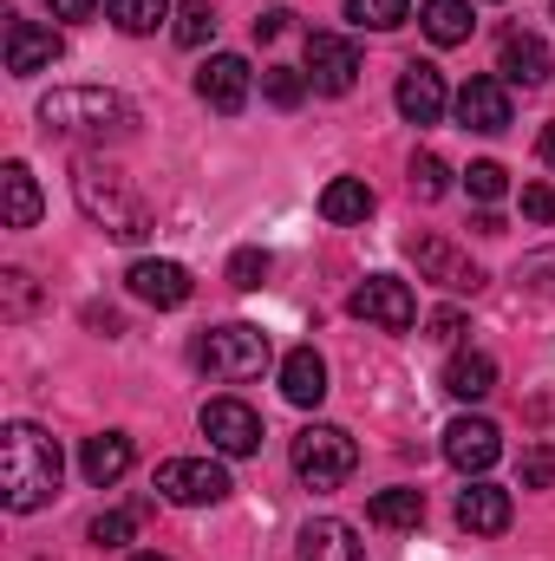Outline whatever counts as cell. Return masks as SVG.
Here are the masks:
<instances>
[{"mask_svg":"<svg viewBox=\"0 0 555 561\" xmlns=\"http://www.w3.org/2000/svg\"><path fill=\"white\" fill-rule=\"evenodd\" d=\"M510 516H517L510 490H497V483H484V477H471V483L457 490V529H471V536H503Z\"/></svg>","mask_w":555,"mask_h":561,"instance_id":"17","label":"cell"},{"mask_svg":"<svg viewBox=\"0 0 555 561\" xmlns=\"http://www.w3.org/2000/svg\"><path fill=\"white\" fill-rule=\"evenodd\" d=\"M105 13L118 33H157L170 20V0H105Z\"/></svg>","mask_w":555,"mask_h":561,"instance_id":"27","label":"cell"},{"mask_svg":"<svg viewBox=\"0 0 555 561\" xmlns=\"http://www.w3.org/2000/svg\"><path fill=\"white\" fill-rule=\"evenodd\" d=\"M249 92H256V72H249L242 53H216V59L196 72V99H203L209 112H223V118H236V112L249 105Z\"/></svg>","mask_w":555,"mask_h":561,"instance_id":"10","label":"cell"},{"mask_svg":"<svg viewBox=\"0 0 555 561\" xmlns=\"http://www.w3.org/2000/svg\"><path fill=\"white\" fill-rule=\"evenodd\" d=\"M393 105H399V118H406V125H438V118H444V105H451V92H444V72H438L431 59H412V66L399 72V92H393Z\"/></svg>","mask_w":555,"mask_h":561,"instance_id":"14","label":"cell"},{"mask_svg":"<svg viewBox=\"0 0 555 561\" xmlns=\"http://www.w3.org/2000/svg\"><path fill=\"white\" fill-rule=\"evenodd\" d=\"M444 392L464 399V405L490 399V392H497V359H490V353H451V359H444Z\"/></svg>","mask_w":555,"mask_h":561,"instance_id":"22","label":"cell"},{"mask_svg":"<svg viewBox=\"0 0 555 561\" xmlns=\"http://www.w3.org/2000/svg\"><path fill=\"white\" fill-rule=\"evenodd\" d=\"M39 131L46 138L118 144L138 131V105L125 92H105V85H59V92L39 99Z\"/></svg>","mask_w":555,"mask_h":561,"instance_id":"2","label":"cell"},{"mask_svg":"<svg viewBox=\"0 0 555 561\" xmlns=\"http://www.w3.org/2000/svg\"><path fill=\"white\" fill-rule=\"evenodd\" d=\"M216 33V7L209 0H183V13H177V46H203Z\"/></svg>","mask_w":555,"mask_h":561,"instance_id":"34","label":"cell"},{"mask_svg":"<svg viewBox=\"0 0 555 561\" xmlns=\"http://www.w3.org/2000/svg\"><path fill=\"white\" fill-rule=\"evenodd\" d=\"M536 150H543V163L555 170V125H543V144H536Z\"/></svg>","mask_w":555,"mask_h":561,"instance_id":"44","label":"cell"},{"mask_svg":"<svg viewBox=\"0 0 555 561\" xmlns=\"http://www.w3.org/2000/svg\"><path fill=\"white\" fill-rule=\"evenodd\" d=\"M457 333H464V313H457V307H438V313H431V340H444V346H451Z\"/></svg>","mask_w":555,"mask_h":561,"instance_id":"39","label":"cell"},{"mask_svg":"<svg viewBox=\"0 0 555 561\" xmlns=\"http://www.w3.org/2000/svg\"><path fill=\"white\" fill-rule=\"evenodd\" d=\"M269 268H275V262H269V249H236V255H229V287L256 294V287L269 280Z\"/></svg>","mask_w":555,"mask_h":561,"instance_id":"33","label":"cell"},{"mask_svg":"<svg viewBox=\"0 0 555 561\" xmlns=\"http://www.w3.org/2000/svg\"><path fill=\"white\" fill-rule=\"evenodd\" d=\"M132 561H170V556H132Z\"/></svg>","mask_w":555,"mask_h":561,"instance_id":"45","label":"cell"},{"mask_svg":"<svg viewBox=\"0 0 555 561\" xmlns=\"http://www.w3.org/2000/svg\"><path fill=\"white\" fill-rule=\"evenodd\" d=\"M471 229H477V236H503V216H497V209H477V222H471Z\"/></svg>","mask_w":555,"mask_h":561,"instance_id":"43","label":"cell"},{"mask_svg":"<svg viewBox=\"0 0 555 561\" xmlns=\"http://www.w3.org/2000/svg\"><path fill=\"white\" fill-rule=\"evenodd\" d=\"M307 79H314V92H327V99L353 92V85H360V46L340 39V33H307Z\"/></svg>","mask_w":555,"mask_h":561,"instance_id":"9","label":"cell"},{"mask_svg":"<svg viewBox=\"0 0 555 561\" xmlns=\"http://www.w3.org/2000/svg\"><path fill=\"white\" fill-rule=\"evenodd\" d=\"M294 561H366V549H360L353 523L320 516V523H307V529H301V556H294Z\"/></svg>","mask_w":555,"mask_h":561,"instance_id":"21","label":"cell"},{"mask_svg":"<svg viewBox=\"0 0 555 561\" xmlns=\"http://www.w3.org/2000/svg\"><path fill=\"white\" fill-rule=\"evenodd\" d=\"M366 523L373 529H418L424 523V490H380L366 503Z\"/></svg>","mask_w":555,"mask_h":561,"instance_id":"26","label":"cell"},{"mask_svg":"<svg viewBox=\"0 0 555 561\" xmlns=\"http://www.w3.org/2000/svg\"><path fill=\"white\" fill-rule=\"evenodd\" d=\"M86 327H92V333H105V340H118V333H125V320H118L112 307H86Z\"/></svg>","mask_w":555,"mask_h":561,"instance_id":"40","label":"cell"},{"mask_svg":"<svg viewBox=\"0 0 555 561\" xmlns=\"http://www.w3.org/2000/svg\"><path fill=\"white\" fill-rule=\"evenodd\" d=\"M59 477H66V457H59V444H53L39 424L13 419L0 431V503H7L13 516L46 510V503L59 496Z\"/></svg>","mask_w":555,"mask_h":561,"instance_id":"1","label":"cell"},{"mask_svg":"<svg viewBox=\"0 0 555 561\" xmlns=\"http://www.w3.org/2000/svg\"><path fill=\"white\" fill-rule=\"evenodd\" d=\"M39 307V287L26 268H0V320H26Z\"/></svg>","mask_w":555,"mask_h":561,"instance_id":"29","label":"cell"},{"mask_svg":"<svg viewBox=\"0 0 555 561\" xmlns=\"http://www.w3.org/2000/svg\"><path fill=\"white\" fill-rule=\"evenodd\" d=\"M497 457H503V431L490 419H451L444 424V463H451V470L484 477Z\"/></svg>","mask_w":555,"mask_h":561,"instance_id":"11","label":"cell"},{"mask_svg":"<svg viewBox=\"0 0 555 561\" xmlns=\"http://www.w3.org/2000/svg\"><path fill=\"white\" fill-rule=\"evenodd\" d=\"M444 190H451V170H444V157L418 150V157H412V196H418V203H438Z\"/></svg>","mask_w":555,"mask_h":561,"instance_id":"32","label":"cell"},{"mask_svg":"<svg viewBox=\"0 0 555 561\" xmlns=\"http://www.w3.org/2000/svg\"><path fill=\"white\" fill-rule=\"evenodd\" d=\"M287 20H294L287 7H275V13H262V20H256V39H281V33H287Z\"/></svg>","mask_w":555,"mask_h":561,"instance_id":"42","label":"cell"},{"mask_svg":"<svg viewBox=\"0 0 555 561\" xmlns=\"http://www.w3.org/2000/svg\"><path fill=\"white\" fill-rule=\"evenodd\" d=\"M464 190H471V203H503V190H510V170L497 163V157H477L471 170H464Z\"/></svg>","mask_w":555,"mask_h":561,"instance_id":"30","label":"cell"},{"mask_svg":"<svg viewBox=\"0 0 555 561\" xmlns=\"http://www.w3.org/2000/svg\"><path fill=\"white\" fill-rule=\"evenodd\" d=\"M66 53V39L53 33V26H39V20H7V72L13 79H33V72H46L53 59Z\"/></svg>","mask_w":555,"mask_h":561,"instance_id":"16","label":"cell"},{"mask_svg":"<svg viewBox=\"0 0 555 561\" xmlns=\"http://www.w3.org/2000/svg\"><path fill=\"white\" fill-rule=\"evenodd\" d=\"M497 72H503V85L536 92V85H550L555 59H550V46H543L536 33H503V46H497Z\"/></svg>","mask_w":555,"mask_h":561,"instance_id":"18","label":"cell"},{"mask_svg":"<svg viewBox=\"0 0 555 561\" xmlns=\"http://www.w3.org/2000/svg\"><path fill=\"white\" fill-rule=\"evenodd\" d=\"M281 399L301 405V412H314V405L327 399V359H320L314 346H294V353L281 359Z\"/></svg>","mask_w":555,"mask_h":561,"instance_id":"19","label":"cell"},{"mask_svg":"<svg viewBox=\"0 0 555 561\" xmlns=\"http://www.w3.org/2000/svg\"><path fill=\"white\" fill-rule=\"evenodd\" d=\"M517 287H530V294H555V249H530V255L517 262Z\"/></svg>","mask_w":555,"mask_h":561,"instance_id":"35","label":"cell"},{"mask_svg":"<svg viewBox=\"0 0 555 561\" xmlns=\"http://www.w3.org/2000/svg\"><path fill=\"white\" fill-rule=\"evenodd\" d=\"M523 216L530 222H555V183H523Z\"/></svg>","mask_w":555,"mask_h":561,"instance_id":"38","label":"cell"},{"mask_svg":"<svg viewBox=\"0 0 555 561\" xmlns=\"http://www.w3.org/2000/svg\"><path fill=\"white\" fill-rule=\"evenodd\" d=\"M406 255L418 262V280H438V287H451V294H477L484 287V268L457 249V242H444V236H406Z\"/></svg>","mask_w":555,"mask_h":561,"instance_id":"7","label":"cell"},{"mask_svg":"<svg viewBox=\"0 0 555 561\" xmlns=\"http://www.w3.org/2000/svg\"><path fill=\"white\" fill-rule=\"evenodd\" d=\"M287 457H294V477H301L307 490H340V483L360 470V444H353L340 424H307V431H294Z\"/></svg>","mask_w":555,"mask_h":561,"instance_id":"5","label":"cell"},{"mask_svg":"<svg viewBox=\"0 0 555 561\" xmlns=\"http://www.w3.org/2000/svg\"><path fill=\"white\" fill-rule=\"evenodd\" d=\"M125 287L138 294L144 307H157V313H170V307H183V300L196 294V280H190L183 262H150V255L125 268Z\"/></svg>","mask_w":555,"mask_h":561,"instance_id":"15","label":"cell"},{"mask_svg":"<svg viewBox=\"0 0 555 561\" xmlns=\"http://www.w3.org/2000/svg\"><path fill=\"white\" fill-rule=\"evenodd\" d=\"M373 209H380V196L366 190V176H333V183L320 190V216L340 222V229H347V222H366Z\"/></svg>","mask_w":555,"mask_h":561,"instance_id":"24","label":"cell"},{"mask_svg":"<svg viewBox=\"0 0 555 561\" xmlns=\"http://www.w3.org/2000/svg\"><path fill=\"white\" fill-rule=\"evenodd\" d=\"M523 490H550L555 483V444H536V450H523Z\"/></svg>","mask_w":555,"mask_h":561,"instance_id":"37","label":"cell"},{"mask_svg":"<svg viewBox=\"0 0 555 561\" xmlns=\"http://www.w3.org/2000/svg\"><path fill=\"white\" fill-rule=\"evenodd\" d=\"M190 359H196L209 379H223V386H242V379H262V366H269L275 353H269V333H262V327H249V320H229V327H209V333H196Z\"/></svg>","mask_w":555,"mask_h":561,"instance_id":"4","label":"cell"},{"mask_svg":"<svg viewBox=\"0 0 555 561\" xmlns=\"http://www.w3.org/2000/svg\"><path fill=\"white\" fill-rule=\"evenodd\" d=\"M0 190H7V229H33L39 222V183H33V170L20 157L0 170Z\"/></svg>","mask_w":555,"mask_h":561,"instance_id":"25","label":"cell"},{"mask_svg":"<svg viewBox=\"0 0 555 561\" xmlns=\"http://www.w3.org/2000/svg\"><path fill=\"white\" fill-rule=\"evenodd\" d=\"M262 99H269L275 112H294V105L307 99V72H294V66H269V72H262Z\"/></svg>","mask_w":555,"mask_h":561,"instance_id":"31","label":"cell"},{"mask_svg":"<svg viewBox=\"0 0 555 561\" xmlns=\"http://www.w3.org/2000/svg\"><path fill=\"white\" fill-rule=\"evenodd\" d=\"M132 523H138V516L112 510V516H92V529H86V536H92L99 549H125V542H132Z\"/></svg>","mask_w":555,"mask_h":561,"instance_id":"36","label":"cell"},{"mask_svg":"<svg viewBox=\"0 0 555 561\" xmlns=\"http://www.w3.org/2000/svg\"><path fill=\"white\" fill-rule=\"evenodd\" d=\"M510 85L503 79H490V72H477V79H464V92H457V125L464 131H484V138H497V131H510Z\"/></svg>","mask_w":555,"mask_h":561,"instance_id":"13","label":"cell"},{"mask_svg":"<svg viewBox=\"0 0 555 561\" xmlns=\"http://www.w3.org/2000/svg\"><path fill=\"white\" fill-rule=\"evenodd\" d=\"M418 26H424L431 46H464L477 33V13H471V0H424L418 7Z\"/></svg>","mask_w":555,"mask_h":561,"instance_id":"23","label":"cell"},{"mask_svg":"<svg viewBox=\"0 0 555 561\" xmlns=\"http://www.w3.org/2000/svg\"><path fill=\"white\" fill-rule=\"evenodd\" d=\"M132 437L125 431H99V437H86V450H79V470H86V483L92 490H112L125 470H132Z\"/></svg>","mask_w":555,"mask_h":561,"instance_id":"20","label":"cell"},{"mask_svg":"<svg viewBox=\"0 0 555 561\" xmlns=\"http://www.w3.org/2000/svg\"><path fill=\"white\" fill-rule=\"evenodd\" d=\"M236 483L216 457H163L157 463V496L177 503V510H203V503H223Z\"/></svg>","mask_w":555,"mask_h":561,"instance_id":"6","label":"cell"},{"mask_svg":"<svg viewBox=\"0 0 555 561\" xmlns=\"http://www.w3.org/2000/svg\"><path fill=\"white\" fill-rule=\"evenodd\" d=\"M72 196H79L86 222H99L105 236H118V242H144V236H150V203L138 196V183H132L118 163L79 157V163H72Z\"/></svg>","mask_w":555,"mask_h":561,"instance_id":"3","label":"cell"},{"mask_svg":"<svg viewBox=\"0 0 555 561\" xmlns=\"http://www.w3.org/2000/svg\"><path fill=\"white\" fill-rule=\"evenodd\" d=\"M347 20L353 26H373V33H393L412 20V0H347Z\"/></svg>","mask_w":555,"mask_h":561,"instance_id":"28","label":"cell"},{"mask_svg":"<svg viewBox=\"0 0 555 561\" xmlns=\"http://www.w3.org/2000/svg\"><path fill=\"white\" fill-rule=\"evenodd\" d=\"M53 7V20H92L99 13V0H46Z\"/></svg>","mask_w":555,"mask_h":561,"instance_id":"41","label":"cell"},{"mask_svg":"<svg viewBox=\"0 0 555 561\" xmlns=\"http://www.w3.org/2000/svg\"><path fill=\"white\" fill-rule=\"evenodd\" d=\"M203 437H209L223 457H256V450H262V419H256L242 399H209V405H203Z\"/></svg>","mask_w":555,"mask_h":561,"instance_id":"12","label":"cell"},{"mask_svg":"<svg viewBox=\"0 0 555 561\" xmlns=\"http://www.w3.org/2000/svg\"><path fill=\"white\" fill-rule=\"evenodd\" d=\"M360 320H373L380 333H412V320H418V300H412V287L399 275H366L360 287H353V300H347Z\"/></svg>","mask_w":555,"mask_h":561,"instance_id":"8","label":"cell"}]
</instances>
